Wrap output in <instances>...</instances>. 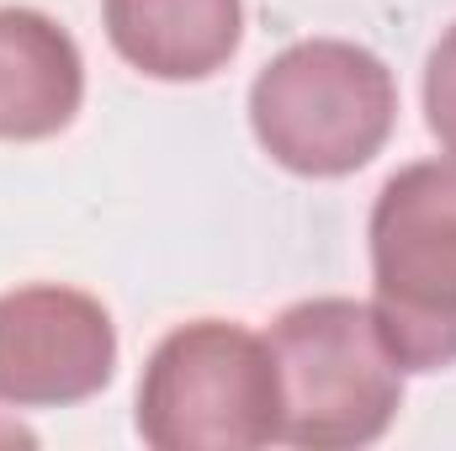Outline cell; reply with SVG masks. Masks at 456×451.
Wrapping results in <instances>:
<instances>
[{
    "mask_svg": "<svg viewBox=\"0 0 456 451\" xmlns=\"http://www.w3.org/2000/svg\"><path fill=\"white\" fill-rule=\"evenodd\" d=\"M265 340L281 377V447L361 451L393 430L409 372L371 303L303 298L276 314Z\"/></svg>",
    "mask_w": 456,
    "mask_h": 451,
    "instance_id": "1",
    "label": "cell"
},
{
    "mask_svg": "<svg viewBox=\"0 0 456 451\" xmlns=\"http://www.w3.org/2000/svg\"><path fill=\"white\" fill-rule=\"evenodd\" d=\"M398 122L393 70L350 37L287 43L249 86L255 144L303 181H340L382 154Z\"/></svg>",
    "mask_w": 456,
    "mask_h": 451,
    "instance_id": "2",
    "label": "cell"
},
{
    "mask_svg": "<svg viewBox=\"0 0 456 451\" xmlns=\"http://www.w3.org/2000/svg\"><path fill=\"white\" fill-rule=\"evenodd\" d=\"M133 430L154 451H260L281 441L271 340L239 319L175 324L143 361Z\"/></svg>",
    "mask_w": 456,
    "mask_h": 451,
    "instance_id": "3",
    "label": "cell"
},
{
    "mask_svg": "<svg viewBox=\"0 0 456 451\" xmlns=\"http://www.w3.org/2000/svg\"><path fill=\"white\" fill-rule=\"evenodd\" d=\"M371 314L403 372L456 366V160L393 170L366 218Z\"/></svg>",
    "mask_w": 456,
    "mask_h": 451,
    "instance_id": "4",
    "label": "cell"
},
{
    "mask_svg": "<svg viewBox=\"0 0 456 451\" xmlns=\"http://www.w3.org/2000/svg\"><path fill=\"white\" fill-rule=\"evenodd\" d=\"M117 377V324L102 298L32 282L0 292V404L69 409Z\"/></svg>",
    "mask_w": 456,
    "mask_h": 451,
    "instance_id": "5",
    "label": "cell"
},
{
    "mask_svg": "<svg viewBox=\"0 0 456 451\" xmlns=\"http://www.w3.org/2000/svg\"><path fill=\"white\" fill-rule=\"evenodd\" d=\"M102 27L122 64L165 86L228 70L244 43V0H102Z\"/></svg>",
    "mask_w": 456,
    "mask_h": 451,
    "instance_id": "6",
    "label": "cell"
},
{
    "mask_svg": "<svg viewBox=\"0 0 456 451\" xmlns=\"http://www.w3.org/2000/svg\"><path fill=\"white\" fill-rule=\"evenodd\" d=\"M86 102V59L75 37L32 5H0V138L43 144Z\"/></svg>",
    "mask_w": 456,
    "mask_h": 451,
    "instance_id": "7",
    "label": "cell"
},
{
    "mask_svg": "<svg viewBox=\"0 0 456 451\" xmlns=\"http://www.w3.org/2000/svg\"><path fill=\"white\" fill-rule=\"evenodd\" d=\"M425 127L456 160V21L436 37L425 59Z\"/></svg>",
    "mask_w": 456,
    "mask_h": 451,
    "instance_id": "8",
    "label": "cell"
},
{
    "mask_svg": "<svg viewBox=\"0 0 456 451\" xmlns=\"http://www.w3.org/2000/svg\"><path fill=\"white\" fill-rule=\"evenodd\" d=\"M0 447H37V436H32L16 414H5V409H0Z\"/></svg>",
    "mask_w": 456,
    "mask_h": 451,
    "instance_id": "9",
    "label": "cell"
}]
</instances>
